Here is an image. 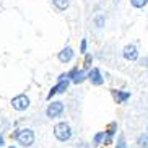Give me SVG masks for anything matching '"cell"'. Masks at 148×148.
Listing matches in <instances>:
<instances>
[{
  "mask_svg": "<svg viewBox=\"0 0 148 148\" xmlns=\"http://www.w3.org/2000/svg\"><path fill=\"white\" fill-rule=\"evenodd\" d=\"M54 135L59 142H67V140L72 138V129L67 122H59L54 127Z\"/></svg>",
  "mask_w": 148,
  "mask_h": 148,
  "instance_id": "6da1fadb",
  "label": "cell"
},
{
  "mask_svg": "<svg viewBox=\"0 0 148 148\" xmlns=\"http://www.w3.org/2000/svg\"><path fill=\"white\" fill-rule=\"evenodd\" d=\"M12 137H15L16 142L21 143L23 147H31V145L34 143V132L31 130V129H21L20 132L13 134Z\"/></svg>",
  "mask_w": 148,
  "mask_h": 148,
  "instance_id": "7a4b0ae2",
  "label": "cell"
},
{
  "mask_svg": "<svg viewBox=\"0 0 148 148\" xmlns=\"http://www.w3.org/2000/svg\"><path fill=\"white\" fill-rule=\"evenodd\" d=\"M12 106L16 111H25V109L29 108V98L26 95H18L12 99Z\"/></svg>",
  "mask_w": 148,
  "mask_h": 148,
  "instance_id": "3957f363",
  "label": "cell"
},
{
  "mask_svg": "<svg viewBox=\"0 0 148 148\" xmlns=\"http://www.w3.org/2000/svg\"><path fill=\"white\" fill-rule=\"evenodd\" d=\"M67 77H69V78H72V82H73L75 85L83 83L85 80L88 78V75H86V72H85V69H82V70H78V69L70 70L69 73H67Z\"/></svg>",
  "mask_w": 148,
  "mask_h": 148,
  "instance_id": "277c9868",
  "label": "cell"
},
{
  "mask_svg": "<svg viewBox=\"0 0 148 148\" xmlns=\"http://www.w3.org/2000/svg\"><path fill=\"white\" fill-rule=\"evenodd\" d=\"M62 112H64V103H60V101H54L52 104H49L47 111H46L47 117H51V119L59 117Z\"/></svg>",
  "mask_w": 148,
  "mask_h": 148,
  "instance_id": "5b68a950",
  "label": "cell"
},
{
  "mask_svg": "<svg viewBox=\"0 0 148 148\" xmlns=\"http://www.w3.org/2000/svg\"><path fill=\"white\" fill-rule=\"evenodd\" d=\"M88 80H90L95 86H101V85L104 83V78H103L99 69H91V70H90V73H88Z\"/></svg>",
  "mask_w": 148,
  "mask_h": 148,
  "instance_id": "8992f818",
  "label": "cell"
},
{
  "mask_svg": "<svg viewBox=\"0 0 148 148\" xmlns=\"http://www.w3.org/2000/svg\"><path fill=\"white\" fill-rule=\"evenodd\" d=\"M122 56H124V59L134 62V60H137V59H138V51H137V47H135V46L129 44V46H125V47H124Z\"/></svg>",
  "mask_w": 148,
  "mask_h": 148,
  "instance_id": "52a82bcc",
  "label": "cell"
},
{
  "mask_svg": "<svg viewBox=\"0 0 148 148\" xmlns=\"http://www.w3.org/2000/svg\"><path fill=\"white\" fill-rule=\"evenodd\" d=\"M69 88V80H59V83H57L54 88H51V91H49L47 95V99H52V96L57 95V93H64Z\"/></svg>",
  "mask_w": 148,
  "mask_h": 148,
  "instance_id": "ba28073f",
  "label": "cell"
},
{
  "mask_svg": "<svg viewBox=\"0 0 148 148\" xmlns=\"http://www.w3.org/2000/svg\"><path fill=\"white\" fill-rule=\"evenodd\" d=\"M116 130H117V124L116 122H111L108 125V130H104V145H111L112 143V137L114 134H116Z\"/></svg>",
  "mask_w": 148,
  "mask_h": 148,
  "instance_id": "9c48e42d",
  "label": "cell"
},
{
  "mask_svg": "<svg viewBox=\"0 0 148 148\" xmlns=\"http://www.w3.org/2000/svg\"><path fill=\"white\" fill-rule=\"evenodd\" d=\"M72 57H73V49L69 47V46H67V47H64L60 52H59V60H60L62 64L70 62V60H72Z\"/></svg>",
  "mask_w": 148,
  "mask_h": 148,
  "instance_id": "30bf717a",
  "label": "cell"
},
{
  "mask_svg": "<svg viewBox=\"0 0 148 148\" xmlns=\"http://www.w3.org/2000/svg\"><path fill=\"white\" fill-rule=\"evenodd\" d=\"M112 96H114V99L117 101V104H122V103H125L130 98V93L122 91V90H112Z\"/></svg>",
  "mask_w": 148,
  "mask_h": 148,
  "instance_id": "8fae6325",
  "label": "cell"
},
{
  "mask_svg": "<svg viewBox=\"0 0 148 148\" xmlns=\"http://www.w3.org/2000/svg\"><path fill=\"white\" fill-rule=\"evenodd\" d=\"M52 3L54 7H56L57 10H67L69 8V0H52Z\"/></svg>",
  "mask_w": 148,
  "mask_h": 148,
  "instance_id": "7c38bea8",
  "label": "cell"
},
{
  "mask_svg": "<svg viewBox=\"0 0 148 148\" xmlns=\"http://www.w3.org/2000/svg\"><path fill=\"white\" fill-rule=\"evenodd\" d=\"M137 143H138V147H142V148H148V134L140 135L138 138H137Z\"/></svg>",
  "mask_w": 148,
  "mask_h": 148,
  "instance_id": "4fadbf2b",
  "label": "cell"
},
{
  "mask_svg": "<svg viewBox=\"0 0 148 148\" xmlns=\"http://www.w3.org/2000/svg\"><path fill=\"white\" fill-rule=\"evenodd\" d=\"M132 7H135V8H143L145 5L148 3V0H130Z\"/></svg>",
  "mask_w": 148,
  "mask_h": 148,
  "instance_id": "5bb4252c",
  "label": "cell"
},
{
  "mask_svg": "<svg viewBox=\"0 0 148 148\" xmlns=\"http://www.w3.org/2000/svg\"><path fill=\"white\" fill-rule=\"evenodd\" d=\"M104 135H106V134H104V130H103V132H98V134L95 135V138H93V142H95L96 145H99L101 142L104 140Z\"/></svg>",
  "mask_w": 148,
  "mask_h": 148,
  "instance_id": "9a60e30c",
  "label": "cell"
},
{
  "mask_svg": "<svg viewBox=\"0 0 148 148\" xmlns=\"http://www.w3.org/2000/svg\"><path fill=\"white\" fill-rule=\"evenodd\" d=\"M91 62H93V57L90 56V54H86V56H85V62H83V69L85 70L90 69V67H91Z\"/></svg>",
  "mask_w": 148,
  "mask_h": 148,
  "instance_id": "2e32d148",
  "label": "cell"
},
{
  "mask_svg": "<svg viewBox=\"0 0 148 148\" xmlns=\"http://www.w3.org/2000/svg\"><path fill=\"white\" fill-rule=\"evenodd\" d=\"M95 25L98 28H103L104 26V16H103V15H98V16L95 18Z\"/></svg>",
  "mask_w": 148,
  "mask_h": 148,
  "instance_id": "e0dca14e",
  "label": "cell"
},
{
  "mask_svg": "<svg viewBox=\"0 0 148 148\" xmlns=\"http://www.w3.org/2000/svg\"><path fill=\"white\" fill-rule=\"evenodd\" d=\"M116 148H127V143H125V138H124V135H121L117 140V147Z\"/></svg>",
  "mask_w": 148,
  "mask_h": 148,
  "instance_id": "ac0fdd59",
  "label": "cell"
},
{
  "mask_svg": "<svg viewBox=\"0 0 148 148\" xmlns=\"http://www.w3.org/2000/svg\"><path fill=\"white\" fill-rule=\"evenodd\" d=\"M86 46H88L86 39H83L82 41V46H80V52H82V54H86Z\"/></svg>",
  "mask_w": 148,
  "mask_h": 148,
  "instance_id": "d6986e66",
  "label": "cell"
},
{
  "mask_svg": "<svg viewBox=\"0 0 148 148\" xmlns=\"http://www.w3.org/2000/svg\"><path fill=\"white\" fill-rule=\"evenodd\" d=\"M77 148H91V147H90V145H88V143H80V145H78V147H77Z\"/></svg>",
  "mask_w": 148,
  "mask_h": 148,
  "instance_id": "ffe728a7",
  "label": "cell"
},
{
  "mask_svg": "<svg viewBox=\"0 0 148 148\" xmlns=\"http://www.w3.org/2000/svg\"><path fill=\"white\" fill-rule=\"evenodd\" d=\"M142 65H143V67H148V59H143V60H142Z\"/></svg>",
  "mask_w": 148,
  "mask_h": 148,
  "instance_id": "44dd1931",
  "label": "cell"
},
{
  "mask_svg": "<svg viewBox=\"0 0 148 148\" xmlns=\"http://www.w3.org/2000/svg\"><path fill=\"white\" fill-rule=\"evenodd\" d=\"M2 145H3V138L0 137V148H2Z\"/></svg>",
  "mask_w": 148,
  "mask_h": 148,
  "instance_id": "7402d4cb",
  "label": "cell"
},
{
  "mask_svg": "<svg viewBox=\"0 0 148 148\" xmlns=\"http://www.w3.org/2000/svg\"><path fill=\"white\" fill-rule=\"evenodd\" d=\"M8 148H16V147H13V145H12V147H8Z\"/></svg>",
  "mask_w": 148,
  "mask_h": 148,
  "instance_id": "603a6c76",
  "label": "cell"
}]
</instances>
